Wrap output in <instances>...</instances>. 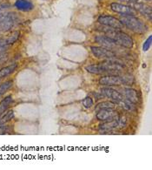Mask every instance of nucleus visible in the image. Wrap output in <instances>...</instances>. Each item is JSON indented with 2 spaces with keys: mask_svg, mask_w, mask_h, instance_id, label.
Instances as JSON below:
<instances>
[{
  "mask_svg": "<svg viewBox=\"0 0 152 170\" xmlns=\"http://www.w3.org/2000/svg\"><path fill=\"white\" fill-rule=\"evenodd\" d=\"M90 51L94 56L97 59H112L116 58L117 54L115 52L102 46H90Z\"/></svg>",
  "mask_w": 152,
  "mask_h": 170,
  "instance_id": "39448f33",
  "label": "nucleus"
},
{
  "mask_svg": "<svg viewBox=\"0 0 152 170\" xmlns=\"http://www.w3.org/2000/svg\"><path fill=\"white\" fill-rule=\"evenodd\" d=\"M123 93L124 97H126V100H129L130 102L136 104L139 101L138 93L131 87H124L123 89Z\"/></svg>",
  "mask_w": 152,
  "mask_h": 170,
  "instance_id": "f8f14e48",
  "label": "nucleus"
},
{
  "mask_svg": "<svg viewBox=\"0 0 152 170\" xmlns=\"http://www.w3.org/2000/svg\"><path fill=\"white\" fill-rule=\"evenodd\" d=\"M18 64L15 63V64L10 65L8 66L2 68L0 70V79H3V78H5V77L11 75L12 73H13L15 71L18 69Z\"/></svg>",
  "mask_w": 152,
  "mask_h": 170,
  "instance_id": "2eb2a0df",
  "label": "nucleus"
},
{
  "mask_svg": "<svg viewBox=\"0 0 152 170\" xmlns=\"http://www.w3.org/2000/svg\"><path fill=\"white\" fill-rule=\"evenodd\" d=\"M4 125H5V123H4V121H3V120H2V119L0 118V128H1L2 126H4Z\"/></svg>",
  "mask_w": 152,
  "mask_h": 170,
  "instance_id": "cd10ccee",
  "label": "nucleus"
},
{
  "mask_svg": "<svg viewBox=\"0 0 152 170\" xmlns=\"http://www.w3.org/2000/svg\"><path fill=\"white\" fill-rule=\"evenodd\" d=\"M118 104L122 106L124 110L129 112V113H136V112L137 111V110H136V106H135L134 103L130 102L129 100H126V99H124V98H123V100H121V101H119Z\"/></svg>",
  "mask_w": 152,
  "mask_h": 170,
  "instance_id": "dca6fc26",
  "label": "nucleus"
},
{
  "mask_svg": "<svg viewBox=\"0 0 152 170\" xmlns=\"http://www.w3.org/2000/svg\"><path fill=\"white\" fill-rule=\"evenodd\" d=\"M82 104H83V106H84L85 108H91L94 105L93 100H92V98H91V97L87 96L86 98H84V99L83 100Z\"/></svg>",
  "mask_w": 152,
  "mask_h": 170,
  "instance_id": "5701e85b",
  "label": "nucleus"
},
{
  "mask_svg": "<svg viewBox=\"0 0 152 170\" xmlns=\"http://www.w3.org/2000/svg\"><path fill=\"white\" fill-rule=\"evenodd\" d=\"M110 7L113 12H117L121 15L136 16V13H137L131 6H127V5H123V4H120V3H111L110 5Z\"/></svg>",
  "mask_w": 152,
  "mask_h": 170,
  "instance_id": "0eeeda50",
  "label": "nucleus"
},
{
  "mask_svg": "<svg viewBox=\"0 0 152 170\" xmlns=\"http://www.w3.org/2000/svg\"><path fill=\"white\" fill-rule=\"evenodd\" d=\"M14 117H15L14 111L13 110H8L7 112L5 111L4 113H2V116L0 118L2 119L4 123H6V122H9L10 120H12V119H14Z\"/></svg>",
  "mask_w": 152,
  "mask_h": 170,
  "instance_id": "a211bd4d",
  "label": "nucleus"
},
{
  "mask_svg": "<svg viewBox=\"0 0 152 170\" xmlns=\"http://www.w3.org/2000/svg\"><path fill=\"white\" fill-rule=\"evenodd\" d=\"M18 21V16L16 13H7L0 15V31H8L12 29Z\"/></svg>",
  "mask_w": 152,
  "mask_h": 170,
  "instance_id": "7ed1b4c3",
  "label": "nucleus"
},
{
  "mask_svg": "<svg viewBox=\"0 0 152 170\" xmlns=\"http://www.w3.org/2000/svg\"><path fill=\"white\" fill-rule=\"evenodd\" d=\"M119 122H120V117L117 116L111 121H107L104 124L100 126V129L104 132H110L111 130L119 128Z\"/></svg>",
  "mask_w": 152,
  "mask_h": 170,
  "instance_id": "ddd939ff",
  "label": "nucleus"
},
{
  "mask_svg": "<svg viewBox=\"0 0 152 170\" xmlns=\"http://www.w3.org/2000/svg\"><path fill=\"white\" fill-rule=\"evenodd\" d=\"M150 46H151V36H149V38L147 39L145 42L143 43V50L144 52H146L150 49Z\"/></svg>",
  "mask_w": 152,
  "mask_h": 170,
  "instance_id": "b1692460",
  "label": "nucleus"
},
{
  "mask_svg": "<svg viewBox=\"0 0 152 170\" xmlns=\"http://www.w3.org/2000/svg\"><path fill=\"white\" fill-rule=\"evenodd\" d=\"M97 22L102 24V25H105V26H109L111 28L117 30H122L123 28V25L122 23L120 22L119 19L114 18L112 16H104L102 15L99 18H97Z\"/></svg>",
  "mask_w": 152,
  "mask_h": 170,
  "instance_id": "423d86ee",
  "label": "nucleus"
},
{
  "mask_svg": "<svg viewBox=\"0 0 152 170\" xmlns=\"http://www.w3.org/2000/svg\"><path fill=\"white\" fill-rule=\"evenodd\" d=\"M14 6L18 10L23 12H29L34 8L33 4L29 0H17L14 4Z\"/></svg>",
  "mask_w": 152,
  "mask_h": 170,
  "instance_id": "4468645a",
  "label": "nucleus"
},
{
  "mask_svg": "<svg viewBox=\"0 0 152 170\" xmlns=\"http://www.w3.org/2000/svg\"><path fill=\"white\" fill-rule=\"evenodd\" d=\"M123 26L127 27L128 29L136 32V33H144L147 31V26L141 21L140 19L136 18L135 16L129 15H122L119 19Z\"/></svg>",
  "mask_w": 152,
  "mask_h": 170,
  "instance_id": "f03ea898",
  "label": "nucleus"
},
{
  "mask_svg": "<svg viewBox=\"0 0 152 170\" xmlns=\"http://www.w3.org/2000/svg\"><path fill=\"white\" fill-rule=\"evenodd\" d=\"M122 79H123V85L131 86V85H133V83L135 81L134 77H133V75H131V74H124V75L122 76Z\"/></svg>",
  "mask_w": 152,
  "mask_h": 170,
  "instance_id": "4be33fe9",
  "label": "nucleus"
},
{
  "mask_svg": "<svg viewBox=\"0 0 152 170\" xmlns=\"http://www.w3.org/2000/svg\"><path fill=\"white\" fill-rule=\"evenodd\" d=\"M115 103L111 101H104L97 104L96 106V110H100V109H106V108H115Z\"/></svg>",
  "mask_w": 152,
  "mask_h": 170,
  "instance_id": "6ab92c4d",
  "label": "nucleus"
},
{
  "mask_svg": "<svg viewBox=\"0 0 152 170\" xmlns=\"http://www.w3.org/2000/svg\"><path fill=\"white\" fill-rule=\"evenodd\" d=\"M7 59H8V56L6 55L5 53H0V65L4 64L7 60Z\"/></svg>",
  "mask_w": 152,
  "mask_h": 170,
  "instance_id": "a878e982",
  "label": "nucleus"
},
{
  "mask_svg": "<svg viewBox=\"0 0 152 170\" xmlns=\"http://www.w3.org/2000/svg\"><path fill=\"white\" fill-rule=\"evenodd\" d=\"M9 8H11V6L9 4H5V3H1L0 4V12H4L7 9H9Z\"/></svg>",
  "mask_w": 152,
  "mask_h": 170,
  "instance_id": "393cba45",
  "label": "nucleus"
},
{
  "mask_svg": "<svg viewBox=\"0 0 152 170\" xmlns=\"http://www.w3.org/2000/svg\"><path fill=\"white\" fill-rule=\"evenodd\" d=\"M148 1H150V0H148Z\"/></svg>",
  "mask_w": 152,
  "mask_h": 170,
  "instance_id": "c85d7f7f",
  "label": "nucleus"
},
{
  "mask_svg": "<svg viewBox=\"0 0 152 170\" xmlns=\"http://www.w3.org/2000/svg\"><path fill=\"white\" fill-rule=\"evenodd\" d=\"M95 42L97 43L98 45H100L102 47L107 48L109 50H115L117 49V44H115V42L113 41L111 39H110L109 37H107L106 35H98L95 37ZM114 52V51H113Z\"/></svg>",
  "mask_w": 152,
  "mask_h": 170,
  "instance_id": "9d476101",
  "label": "nucleus"
},
{
  "mask_svg": "<svg viewBox=\"0 0 152 170\" xmlns=\"http://www.w3.org/2000/svg\"><path fill=\"white\" fill-rule=\"evenodd\" d=\"M97 30L105 33V35L111 39L117 46H123L124 48H128V49H131L134 46L133 39L128 34L122 31L121 30L114 29V28L105 26V25H102V24H101V26L97 27Z\"/></svg>",
  "mask_w": 152,
  "mask_h": 170,
  "instance_id": "f257e3e1",
  "label": "nucleus"
},
{
  "mask_svg": "<svg viewBox=\"0 0 152 170\" xmlns=\"http://www.w3.org/2000/svg\"><path fill=\"white\" fill-rule=\"evenodd\" d=\"M118 1H121V2H126V3H130V4H133V3H136V2H138L137 0H118Z\"/></svg>",
  "mask_w": 152,
  "mask_h": 170,
  "instance_id": "bb28decb",
  "label": "nucleus"
},
{
  "mask_svg": "<svg viewBox=\"0 0 152 170\" xmlns=\"http://www.w3.org/2000/svg\"><path fill=\"white\" fill-rule=\"evenodd\" d=\"M19 34H20V32L18 31H15L14 33H12V35L10 36L5 40L6 44L7 45H12V44L16 43V42L18 41V38H19Z\"/></svg>",
  "mask_w": 152,
  "mask_h": 170,
  "instance_id": "412c9836",
  "label": "nucleus"
},
{
  "mask_svg": "<svg viewBox=\"0 0 152 170\" xmlns=\"http://www.w3.org/2000/svg\"><path fill=\"white\" fill-rule=\"evenodd\" d=\"M131 7L134 9L136 12H140L142 15H143L144 17H146L150 19V21L151 20V8L150 6H146L145 4L143 3H133L131 4Z\"/></svg>",
  "mask_w": 152,
  "mask_h": 170,
  "instance_id": "9b49d317",
  "label": "nucleus"
},
{
  "mask_svg": "<svg viewBox=\"0 0 152 170\" xmlns=\"http://www.w3.org/2000/svg\"><path fill=\"white\" fill-rule=\"evenodd\" d=\"M101 94L104 96V97H106L110 100H113L115 102H119L123 99V96L122 94H120L119 92H117V90L111 88V87H104L101 89Z\"/></svg>",
  "mask_w": 152,
  "mask_h": 170,
  "instance_id": "1a4fd4ad",
  "label": "nucleus"
},
{
  "mask_svg": "<svg viewBox=\"0 0 152 170\" xmlns=\"http://www.w3.org/2000/svg\"><path fill=\"white\" fill-rule=\"evenodd\" d=\"M12 84H13L12 80H7L0 86V97L3 96L10 88L12 87Z\"/></svg>",
  "mask_w": 152,
  "mask_h": 170,
  "instance_id": "aec40b11",
  "label": "nucleus"
},
{
  "mask_svg": "<svg viewBox=\"0 0 152 170\" xmlns=\"http://www.w3.org/2000/svg\"><path fill=\"white\" fill-rule=\"evenodd\" d=\"M100 85L104 87H117L123 85L122 76L119 74H106L102 76L98 80Z\"/></svg>",
  "mask_w": 152,
  "mask_h": 170,
  "instance_id": "20e7f679",
  "label": "nucleus"
},
{
  "mask_svg": "<svg viewBox=\"0 0 152 170\" xmlns=\"http://www.w3.org/2000/svg\"><path fill=\"white\" fill-rule=\"evenodd\" d=\"M118 116V113H117L114 108H106V109H100L97 110L96 117L98 120L101 121H111L113 119Z\"/></svg>",
  "mask_w": 152,
  "mask_h": 170,
  "instance_id": "6e6552de",
  "label": "nucleus"
},
{
  "mask_svg": "<svg viewBox=\"0 0 152 170\" xmlns=\"http://www.w3.org/2000/svg\"><path fill=\"white\" fill-rule=\"evenodd\" d=\"M12 101L13 100H12V97L11 95L4 98L0 101V114L4 113L8 109V107L11 106V104L12 103Z\"/></svg>",
  "mask_w": 152,
  "mask_h": 170,
  "instance_id": "f3484780",
  "label": "nucleus"
}]
</instances>
